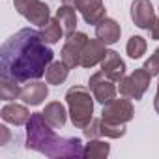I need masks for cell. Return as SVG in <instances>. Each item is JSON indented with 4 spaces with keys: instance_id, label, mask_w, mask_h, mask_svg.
I'll return each mask as SVG.
<instances>
[{
    "instance_id": "cell-1",
    "label": "cell",
    "mask_w": 159,
    "mask_h": 159,
    "mask_svg": "<svg viewBox=\"0 0 159 159\" xmlns=\"http://www.w3.org/2000/svg\"><path fill=\"white\" fill-rule=\"evenodd\" d=\"M52 56L54 52L38 30L23 28L0 47V77L19 83L38 81L45 75Z\"/></svg>"
},
{
    "instance_id": "cell-2",
    "label": "cell",
    "mask_w": 159,
    "mask_h": 159,
    "mask_svg": "<svg viewBox=\"0 0 159 159\" xmlns=\"http://www.w3.org/2000/svg\"><path fill=\"white\" fill-rule=\"evenodd\" d=\"M26 148L39 152L52 159L64 157H84V148L79 137H58L54 127L47 124L43 112H32L26 124Z\"/></svg>"
},
{
    "instance_id": "cell-3",
    "label": "cell",
    "mask_w": 159,
    "mask_h": 159,
    "mask_svg": "<svg viewBox=\"0 0 159 159\" xmlns=\"http://www.w3.org/2000/svg\"><path fill=\"white\" fill-rule=\"evenodd\" d=\"M94 94L84 86H71L66 92L67 112L75 127L84 129L94 120Z\"/></svg>"
},
{
    "instance_id": "cell-4",
    "label": "cell",
    "mask_w": 159,
    "mask_h": 159,
    "mask_svg": "<svg viewBox=\"0 0 159 159\" xmlns=\"http://www.w3.org/2000/svg\"><path fill=\"white\" fill-rule=\"evenodd\" d=\"M150 79H152V75L144 67H139L131 75H127V77L122 79L118 90H120V94L124 98L139 101V99H142V96L146 94V90L150 86Z\"/></svg>"
},
{
    "instance_id": "cell-5",
    "label": "cell",
    "mask_w": 159,
    "mask_h": 159,
    "mask_svg": "<svg viewBox=\"0 0 159 159\" xmlns=\"http://www.w3.org/2000/svg\"><path fill=\"white\" fill-rule=\"evenodd\" d=\"M86 41H88V36L84 32H77V30L73 34H69L67 39L64 41V47L60 51V58L69 69L81 66V54H83Z\"/></svg>"
},
{
    "instance_id": "cell-6",
    "label": "cell",
    "mask_w": 159,
    "mask_h": 159,
    "mask_svg": "<svg viewBox=\"0 0 159 159\" xmlns=\"http://www.w3.org/2000/svg\"><path fill=\"white\" fill-rule=\"evenodd\" d=\"M133 116H135V109L129 98H122V99L114 98L112 101L103 105V112H101V120L111 124H127L133 120Z\"/></svg>"
},
{
    "instance_id": "cell-7",
    "label": "cell",
    "mask_w": 159,
    "mask_h": 159,
    "mask_svg": "<svg viewBox=\"0 0 159 159\" xmlns=\"http://www.w3.org/2000/svg\"><path fill=\"white\" fill-rule=\"evenodd\" d=\"M88 86H90V92L94 94L96 101H99L101 105L112 101L116 98V83L111 81V79L103 73V71H98L94 75H90V81H88Z\"/></svg>"
},
{
    "instance_id": "cell-8",
    "label": "cell",
    "mask_w": 159,
    "mask_h": 159,
    "mask_svg": "<svg viewBox=\"0 0 159 159\" xmlns=\"http://www.w3.org/2000/svg\"><path fill=\"white\" fill-rule=\"evenodd\" d=\"M131 19L142 30H150L152 28V25L155 23L157 17H155V10H153L150 0H133V4H131Z\"/></svg>"
},
{
    "instance_id": "cell-9",
    "label": "cell",
    "mask_w": 159,
    "mask_h": 159,
    "mask_svg": "<svg viewBox=\"0 0 159 159\" xmlns=\"http://www.w3.org/2000/svg\"><path fill=\"white\" fill-rule=\"evenodd\" d=\"M75 8L77 11H81L86 25H99L107 17L103 0H75Z\"/></svg>"
},
{
    "instance_id": "cell-10",
    "label": "cell",
    "mask_w": 159,
    "mask_h": 159,
    "mask_svg": "<svg viewBox=\"0 0 159 159\" xmlns=\"http://www.w3.org/2000/svg\"><path fill=\"white\" fill-rule=\"evenodd\" d=\"M107 45L101 41V39H90L86 41L84 49H83V54H81V66L83 67H94L96 64H101V60L105 58L107 54Z\"/></svg>"
},
{
    "instance_id": "cell-11",
    "label": "cell",
    "mask_w": 159,
    "mask_h": 159,
    "mask_svg": "<svg viewBox=\"0 0 159 159\" xmlns=\"http://www.w3.org/2000/svg\"><path fill=\"white\" fill-rule=\"evenodd\" d=\"M101 71L114 83H120L125 77V62L120 58L116 51H107L105 58L101 60Z\"/></svg>"
},
{
    "instance_id": "cell-12",
    "label": "cell",
    "mask_w": 159,
    "mask_h": 159,
    "mask_svg": "<svg viewBox=\"0 0 159 159\" xmlns=\"http://www.w3.org/2000/svg\"><path fill=\"white\" fill-rule=\"evenodd\" d=\"M0 116H2L4 122L13 124V125H26L28 120L32 118L30 111H28L25 105H17V103H8V105H4L2 111H0Z\"/></svg>"
},
{
    "instance_id": "cell-13",
    "label": "cell",
    "mask_w": 159,
    "mask_h": 159,
    "mask_svg": "<svg viewBox=\"0 0 159 159\" xmlns=\"http://www.w3.org/2000/svg\"><path fill=\"white\" fill-rule=\"evenodd\" d=\"M47 96H49L47 84L45 83H39V81H34V83L23 86V92H21V98L19 99H23L26 105L36 107V105H41L47 99Z\"/></svg>"
},
{
    "instance_id": "cell-14",
    "label": "cell",
    "mask_w": 159,
    "mask_h": 159,
    "mask_svg": "<svg viewBox=\"0 0 159 159\" xmlns=\"http://www.w3.org/2000/svg\"><path fill=\"white\" fill-rule=\"evenodd\" d=\"M120 34H122V28L114 19L105 17L99 25H96V38L101 39L105 45H114L120 39Z\"/></svg>"
},
{
    "instance_id": "cell-15",
    "label": "cell",
    "mask_w": 159,
    "mask_h": 159,
    "mask_svg": "<svg viewBox=\"0 0 159 159\" xmlns=\"http://www.w3.org/2000/svg\"><path fill=\"white\" fill-rule=\"evenodd\" d=\"M67 114H69V112L66 111V107H64L60 101H51V103H47V105H45V111H43V118H45L47 124L52 125L54 129L66 125Z\"/></svg>"
},
{
    "instance_id": "cell-16",
    "label": "cell",
    "mask_w": 159,
    "mask_h": 159,
    "mask_svg": "<svg viewBox=\"0 0 159 159\" xmlns=\"http://www.w3.org/2000/svg\"><path fill=\"white\" fill-rule=\"evenodd\" d=\"M56 17H58V21L62 23L66 36H69V34L75 32V28H77V8H75V6H71V4H62V6L58 8V11H56Z\"/></svg>"
},
{
    "instance_id": "cell-17",
    "label": "cell",
    "mask_w": 159,
    "mask_h": 159,
    "mask_svg": "<svg viewBox=\"0 0 159 159\" xmlns=\"http://www.w3.org/2000/svg\"><path fill=\"white\" fill-rule=\"evenodd\" d=\"M26 21L30 23V25H36V26H45L49 21H51V10H49V6L45 4V2H38L26 11Z\"/></svg>"
},
{
    "instance_id": "cell-18",
    "label": "cell",
    "mask_w": 159,
    "mask_h": 159,
    "mask_svg": "<svg viewBox=\"0 0 159 159\" xmlns=\"http://www.w3.org/2000/svg\"><path fill=\"white\" fill-rule=\"evenodd\" d=\"M39 34H41V38H43L45 43L52 45V43H58V41L62 39V36H64V26H62V23L58 21V17H54V19H51L45 26H41Z\"/></svg>"
},
{
    "instance_id": "cell-19",
    "label": "cell",
    "mask_w": 159,
    "mask_h": 159,
    "mask_svg": "<svg viewBox=\"0 0 159 159\" xmlns=\"http://www.w3.org/2000/svg\"><path fill=\"white\" fill-rule=\"evenodd\" d=\"M67 75H69V67H67L62 60L51 62V66H49L47 71H45V81H47L49 84H62L66 79H67Z\"/></svg>"
},
{
    "instance_id": "cell-20",
    "label": "cell",
    "mask_w": 159,
    "mask_h": 159,
    "mask_svg": "<svg viewBox=\"0 0 159 159\" xmlns=\"http://www.w3.org/2000/svg\"><path fill=\"white\" fill-rule=\"evenodd\" d=\"M21 92H23V86L19 81L0 77V99H4V101L17 99V98H21Z\"/></svg>"
},
{
    "instance_id": "cell-21",
    "label": "cell",
    "mask_w": 159,
    "mask_h": 159,
    "mask_svg": "<svg viewBox=\"0 0 159 159\" xmlns=\"http://www.w3.org/2000/svg\"><path fill=\"white\" fill-rule=\"evenodd\" d=\"M111 153V144L99 139H90L88 144L84 146V157L90 159H105Z\"/></svg>"
},
{
    "instance_id": "cell-22",
    "label": "cell",
    "mask_w": 159,
    "mask_h": 159,
    "mask_svg": "<svg viewBox=\"0 0 159 159\" xmlns=\"http://www.w3.org/2000/svg\"><path fill=\"white\" fill-rule=\"evenodd\" d=\"M148 49V43L142 36H131L127 39V45H125V51H127V56L137 60V58H142V54L146 52Z\"/></svg>"
},
{
    "instance_id": "cell-23",
    "label": "cell",
    "mask_w": 159,
    "mask_h": 159,
    "mask_svg": "<svg viewBox=\"0 0 159 159\" xmlns=\"http://www.w3.org/2000/svg\"><path fill=\"white\" fill-rule=\"evenodd\" d=\"M99 131L101 137H109V139H120L125 135V124H111L99 118Z\"/></svg>"
},
{
    "instance_id": "cell-24",
    "label": "cell",
    "mask_w": 159,
    "mask_h": 159,
    "mask_svg": "<svg viewBox=\"0 0 159 159\" xmlns=\"http://www.w3.org/2000/svg\"><path fill=\"white\" fill-rule=\"evenodd\" d=\"M152 77H155V75H159V47L153 51V54L144 62V66H142Z\"/></svg>"
},
{
    "instance_id": "cell-25",
    "label": "cell",
    "mask_w": 159,
    "mask_h": 159,
    "mask_svg": "<svg viewBox=\"0 0 159 159\" xmlns=\"http://www.w3.org/2000/svg\"><path fill=\"white\" fill-rule=\"evenodd\" d=\"M84 137L90 140V139H99L101 137V131H99V120H92L84 129H83Z\"/></svg>"
},
{
    "instance_id": "cell-26",
    "label": "cell",
    "mask_w": 159,
    "mask_h": 159,
    "mask_svg": "<svg viewBox=\"0 0 159 159\" xmlns=\"http://www.w3.org/2000/svg\"><path fill=\"white\" fill-rule=\"evenodd\" d=\"M36 2H38V0H13V6H15L17 13H21V15L25 17V15H26V11H28Z\"/></svg>"
},
{
    "instance_id": "cell-27",
    "label": "cell",
    "mask_w": 159,
    "mask_h": 159,
    "mask_svg": "<svg viewBox=\"0 0 159 159\" xmlns=\"http://www.w3.org/2000/svg\"><path fill=\"white\" fill-rule=\"evenodd\" d=\"M8 140H10V131H8V127L6 125H0V144H8Z\"/></svg>"
},
{
    "instance_id": "cell-28",
    "label": "cell",
    "mask_w": 159,
    "mask_h": 159,
    "mask_svg": "<svg viewBox=\"0 0 159 159\" xmlns=\"http://www.w3.org/2000/svg\"><path fill=\"white\" fill-rule=\"evenodd\" d=\"M148 32H150V36H152V39H159V17L155 19V23L152 25V28H150Z\"/></svg>"
},
{
    "instance_id": "cell-29",
    "label": "cell",
    "mask_w": 159,
    "mask_h": 159,
    "mask_svg": "<svg viewBox=\"0 0 159 159\" xmlns=\"http://www.w3.org/2000/svg\"><path fill=\"white\" fill-rule=\"evenodd\" d=\"M153 109H155V112L159 114V96L155 94V99H153Z\"/></svg>"
},
{
    "instance_id": "cell-30",
    "label": "cell",
    "mask_w": 159,
    "mask_h": 159,
    "mask_svg": "<svg viewBox=\"0 0 159 159\" xmlns=\"http://www.w3.org/2000/svg\"><path fill=\"white\" fill-rule=\"evenodd\" d=\"M62 4H71V6H75V0H62Z\"/></svg>"
},
{
    "instance_id": "cell-31",
    "label": "cell",
    "mask_w": 159,
    "mask_h": 159,
    "mask_svg": "<svg viewBox=\"0 0 159 159\" xmlns=\"http://www.w3.org/2000/svg\"><path fill=\"white\" fill-rule=\"evenodd\" d=\"M157 96H159V83H157Z\"/></svg>"
}]
</instances>
